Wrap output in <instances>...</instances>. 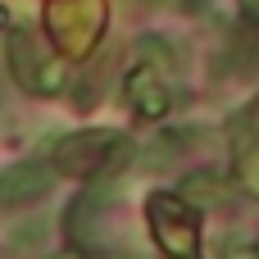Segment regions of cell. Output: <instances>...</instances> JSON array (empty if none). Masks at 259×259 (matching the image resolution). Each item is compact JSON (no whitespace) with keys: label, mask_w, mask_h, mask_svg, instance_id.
Returning a JSON list of instances; mask_svg holds the SVG:
<instances>
[{"label":"cell","mask_w":259,"mask_h":259,"mask_svg":"<svg viewBox=\"0 0 259 259\" xmlns=\"http://www.w3.org/2000/svg\"><path fill=\"white\" fill-rule=\"evenodd\" d=\"M55 187V168L41 164V159H23V164H9L0 173V209H23V205H36L46 200Z\"/></svg>","instance_id":"1"},{"label":"cell","mask_w":259,"mask_h":259,"mask_svg":"<svg viewBox=\"0 0 259 259\" xmlns=\"http://www.w3.org/2000/svg\"><path fill=\"white\" fill-rule=\"evenodd\" d=\"M182 209V200L178 196H155L150 200V219H155V232H159V246H164V255L173 259H191L196 250V219L191 223H173V214Z\"/></svg>","instance_id":"2"},{"label":"cell","mask_w":259,"mask_h":259,"mask_svg":"<svg viewBox=\"0 0 259 259\" xmlns=\"http://www.w3.org/2000/svg\"><path fill=\"white\" fill-rule=\"evenodd\" d=\"M127 100H132V109L141 118H159L168 109V91H164V82H159L155 68H137L127 77Z\"/></svg>","instance_id":"3"},{"label":"cell","mask_w":259,"mask_h":259,"mask_svg":"<svg viewBox=\"0 0 259 259\" xmlns=\"http://www.w3.org/2000/svg\"><path fill=\"white\" fill-rule=\"evenodd\" d=\"M219 200H223V178L219 173L200 168L182 182V205H219Z\"/></svg>","instance_id":"4"},{"label":"cell","mask_w":259,"mask_h":259,"mask_svg":"<svg viewBox=\"0 0 259 259\" xmlns=\"http://www.w3.org/2000/svg\"><path fill=\"white\" fill-rule=\"evenodd\" d=\"M219 259H259V250L246 241V237H228V241L219 246Z\"/></svg>","instance_id":"5"},{"label":"cell","mask_w":259,"mask_h":259,"mask_svg":"<svg viewBox=\"0 0 259 259\" xmlns=\"http://www.w3.org/2000/svg\"><path fill=\"white\" fill-rule=\"evenodd\" d=\"M0 27H9V9H0Z\"/></svg>","instance_id":"6"},{"label":"cell","mask_w":259,"mask_h":259,"mask_svg":"<svg viewBox=\"0 0 259 259\" xmlns=\"http://www.w3.org/2000/svg\"><path fill=\"white\" fill-rule=\"evenodd\" d=\"M59 259H68V255H59Z\"/></svg>","instance_id":"7"}]
</instances>
